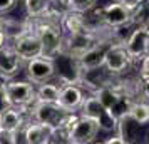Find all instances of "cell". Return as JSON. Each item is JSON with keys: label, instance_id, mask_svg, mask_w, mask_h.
<instances>
[{"label": "cell", "instance_id": "cell-1", "mask_svg": "<svg viewBox=\"0 0 149 144\" xmlns=\"http://www.w3.org/2000/svg\"><path fill=\"white\" fill-rule=\"evenodd\" d=\"M79 111H81V116L94 119L99 124V129L104 131V132H116L119 127V121L109 112V109L94 94L89 97H84V102H82Z\"/></svg>", "mask_w": 149, "mask_h": 144}, {"label": "cell", "instance_id": "cell-2", "mask_svg": "<svg viewBox=\"0 0 149 144\" xmlns=\"http://www.w3.org/2000/svg\"><path fill=\"white\" fill-rule=\"evenodd\" d=\"M3 86H5V92L8 96L10 106H14L17 109H20L22 112L29 114L30 109L34 107V104L37 102L34 82H20V81H12L10 79Z\"/></svg>", "mask_w": 149, "mask_h": 144}, {"label": "cell", "instance_id": "cell-3", "mask_svg": "<svg viewBox=\"0 0 149 144\" xmlns=\"http://www.w3.org/2000/svg\"><path fill=\"white\" fill-rule=\"evenodd\" d=\"M70 112L61 107L57 102H37L34 104V107L30 109L29 116L32 121L35 122H40V124H45L52 129H57L61 127L62 122L65 121V117L69 116Z\"/></svg>", "mask_w": 149, "mask_h": 144}, {"label": "cell", "instance_id": "cell-4", "mask_svg": "<svg viewBox=\"0 0 149 144\" xmlns=\"http://www.w3.org/2000/svg\"><path fill=\"white\" fill-rule=\"evenodd\" d=\"M132 59L127 54V50L121 42H114L111 44L106 52V59H104V67L107 69L112 76H122L124 72H127L131 65H132Z\"/></svg>", "mask_w": 149, "mask_h": 144}, {"label": "cell", "instance_id": "cell-5", "mask_svg": "<svg viewBox=\"0 0 149 144\" xmlns=\"http://www.w3.org/2000/svg\"><path fill=\"white\" fill-rule=\"evenodd\" d=\"M10 45L15 49V52L20 55V59L24 62L29 61V59L44 55L42 42H40V39L37 37V34L32 30V25H30V29H29L25 34L19 35L15 40L10 42Z\"/></svg>", "mask_w": 149, "mask_h": 144}, {"label": "cell", "instance_id": "cell-6", "mask_svg": "<svg viewBox=\"0 0 149 144\" xmlns=\"http://www.w3.org/2000/svg\"><path fill=\"white\" fill-rule=\"evenodd\" d=\"M25 72H27V79L34 84H42L50 81L55 76V64L52 59L47 57H34L25 61Z\"/></svg>", "mask_w": 149, "mask_h": 144}, {"label": "cell", "instance_id": "cell-7", "mask_svg": "<svg viewBox=\"0 0 149 144\" xmlns=\"http://www.w3.org/2000/svg\"><path fill=\"white\" fill-rule=\"evenodd\" d=\"M99 124L94 119L86 116H79L75 119L72 129L69 132V143L70 144H89L99 134Z\"/></svg>", "mask_w": 149, "mask_h": 144}, {"label": "cell", "instance_id": "cell-8", "mask_svg": "<svg viewBox=\"0 0 149 144\" xmlns=\"http://www.w3.org/2000/svg\"><path fill=\"white\" fill-rule=\"evenodd\" d=\"M124 47L132 61H141L146 54H149V32L142 25H137L124 40Z\"/></svg>", "mask_w": 149, "mask_h": 144}, {"label": "cell", "instance_id": "cell-9", "mask_svg": "<svg viewBox=\"0 0 149 144\" xmlns=\"http://www.w3.org/2000/svg\"><path fill=\"white\" fill-rule=\"evenodd\" d=\"M102 20L109 29H124L132 24V15L126 5L114 2L102 8Z\"/></svg>", "mask_w": 149, "mask_h": 144}, {"label": "cell", "instance_id": "cell-10", "mask_svg": "<svg viewBox=\"0 0 149 144\" xmlns=\"http://www.w3.org/2000/svg\"><path fill=\"white\" fill-rule=\"evenodd\" d=\"M22 64H24V61L15 52V49L10 45V42L7 45L0 47V79H3V81L14 79L20 72Z\"/></svg>", "mask_w": 149, "mask_h": 144}, {"label": "cell", "instance_id": "cell-11", "mask_svg": "<svg viewBox=\"0 0 149 144\" xmlns=\"http://www.w3.org/2000/svg\"><path fill=\"white\" fill-rule=\"evenodd\" d=\"M84 90L82 86L75 82H65L61 84V94L57 99V104L64 107L67 112H77L84 102Z\"/></svg>", "mask_w": 149, "mask_h": 144}, {"label": "cell", "instance_id": "cell-12", "mask_svg": "<svg viewBox=\"0 0 149 144\" xmlns=\"http://www.w3.org/2000/svg\"><path fill=\"white\" fill-rule=\"evenodd\" d=\"M22 134H24V141L27 144H49L52 143L54 129L45 126V124L30 121L22 129Z\"/></svg>", "mask_w": 149, "mask_h": 144}, {"label": "cell", "instance_id": "cell-13", "mask_svg": "<svg viewBox=\"0 0 149 144\" xmlns=\"http://www.w3.org/2000/svg\"><path fill=\"white\" fill-rule=\"evenodd\" d=\"M61 27L64 35H79L86 34V32H94L87 27V24L84 20V15L74 10H65L62 14L61 19Z\"/></svg>", "mask_w": 149, "mask_h": 144}, {"label": "cell", "instance_id": "cell-14", "mask_svg": "<svg viewBox=\"0 0 149 144\" xmlns=\"http://www.w3.org/2000/svg\"><path fill=\"white\" fill-rule=\"evenodd\" d=\"M0 124H2V129L19 134V132L25 127V124H27L25 112H22L20 109L10 106L8 109H5L0 114Z\"/></svg>", "mask_w": 149, "mask_h": 144}, {"label": "cell", "instance_id": "cell-15", "mask_svg": "<svg viewBox=\"0 0 149 144\" xmlns=\"http://www.w3.org/2000/svg\"><path fill=\"white\" fill-rule=\"evenodd\" d=\"M30 29V20H15L10 17H0V30L7 37L8 42L15 40L19 35L25 34Z\"/></svg>", "mask_w": 149, "mask_h": 144}, {"label": "cell", "instance_id": "cell-16", "mask_svg": "<svg viewBox=\"0 0 149 144\" xmlns=\"http://www.w3.org/2000/svg\"><path fill=\"white\" fill-rule=\"evenodd\" d=\"M59 94H61V84H49L42 82L39 84V87H35V99L39 102H57L59 99Z\"/></svg>", "mask_w": 149, "mask_h": 144}, {"label": "cell", "instance_id": "cell-17", "mask_svg": "<svg viewBox=\"0 0 149 144\" xmlns=\"http://www.w3.org/2000/svg\"><path fill=\"white\" fill-rule=\"evenodd\" d=\"M127 119L134 121L139 126L149 124V102L148 101H134L129 109Z\"/></svg>", "mask_w": 149, "mask_h": 144}, {"label": "cell", "instance_id": "cell-18", "mask_svg": "<svg viewBox=\"0 0 149 144\" xmlns=\"http://www.w3.org/2000/svg\"><path fill=\"white\" fill-rule=\"evenodd\" d=\"M52 5V0H24V7L29 19H37L47 12Z\"/></svg>", "mask_w": 149, "mask_h": 144}, {"label": "cell", "instance_id": "cell-19", "mask_svg": "<svg viewBox=\"0 0 149 144\" xmlns=\"http://www.w3.org/2000/svg\"><path fill=\"white\" fill-rule=\"evenodd\" d=\"M69 10H74L79 14H84L97 5V0H69Z\"/></svg>", "mask_w": 149, "mask_h": 144}, {"label": "cell", "instance_id": "cell-20", "mask_svg": "<svg viewBox=\"0 0 149 144\" xmlns=\"http://www.w3.org/2000/svg\"><path fill=\"white\" fill-rule=\"evenodd\" d=\"M17 137L19 134L15 132H10V131H5V129H0V144H14L17 143Z\"/></svg>", "mask_w": 149, "mask_h": 144}, {"label": "cell", "instance_id": "cell-21", "mask_svg": "<svg viewBox=\"0 0 149 144\" xmlns=\"http://www.w3.org/2000/svg\"><path fill=\"white\" fill-rule=\"evenodd\" d=\"M136 89L139 90V94L149 102V79H139Z\"/></svg>", "mask_w": 149, "mask_h": 144}, {"label": "cell", "instance_id": "cell-22", "mask_svg": "<svg viewBox=\"0 0 149 144\" xmlns=\"http://www.w3.org/2000/svg\"><path fill=\"white\" fill-rule=\"evenodd\" d=\"M8 107H10V101H8V96L5 92V86L0 84V114L5 109H8Z\"/></svg>", "mask_w": 149, "mask_h": 144}, {"label": "cell", "instance_id": "cell-23", "mask_svg": "<svg viewBox=\"0 0 149 144\" xmlns=\"http://www.w3.org/2000/svg\"><path fill=\"white\" fill-rule=\"evenodd\" d=\"M139 79H149V54L141 59V69H139Z\"/></svg>", "mask_w": 149, "mask_h": 144}, {"label": "cell", "instance_id": "cell-24", "mask_svg": "<svg viewBox=\"0 0 149 144\" xmlns=\"http://www.w3.org/2000/svg\"><path fill=\"white\" fill-rule=\"evenodd\" d=\"M17 3V0H0V14H5L8 10H12Z\"/></svg>", "mask_w": 149, "mask_h": 144}, {"label": "cell", "instance_id": "cell-25", "mask_svg": "<svg viewBox=\"0 0 149 144\" xmlns=\"http://www.w3.org/2000/svg\"><path fill=\"white\" fill-rule=\"evenodd\" d=\"M126 143H129V141H127L124 136H122L121 132H117L116 136L109 137L107 141H106V144H126Z\"/></svg>", "mask_w": 149, "mask_h": 144}, {"label": "cell", "instance_id": "cell-26", "mask_svg": "<svg viewBox=\"0 0 149 144\" xmlns=\"http://www.w3.org/2000/svg\"><path fill=\"white\" fill-rule=\"evenodd\" d=\"M117 2L122 3V5H126L129 10H132V8H136L137 5H141L142 3V0H117Z\"/></svg>", "mask_w": 149, "mask_h": 144}, {"label": "cell", "instance_id": "cell-27", "mask_svg": "<svg viewBox=\"0 0 149 144\" xmlns=\"http://www.w3.org/2000/svg\"><path fill=\"white\" fill-rule=\"evenodd\" d=\"M8 44V40H7V37L3 35V32L0 30V47H3V45H7Z\"/></svg>", "mask_w": 149, "mask_h": 144}, {"label": "cell", "instance_id": "cell-28", "mask_svg": "<svg viewBox=\"0 0 149 144\" xmlns=\"http://www.w3.org/2000/svg\"><path fill=\"white\" fill-rule=\"evenodd\" d=\"M142 27H144V29H146V30L149 32V17H148V19H146L144 22H142Z\"/></svg>", "mask_w": 149, "mask_h": 144}, {"label": "cell", "instance_id": "cell-29", "mask_svg": "<svg viewBox=\"0 0 149 144\" xmlns=\"http://www.w3.org/2000/svg\"><path fill=\"white\" fill-rule=\"evenodd\" d=\"M148 143H149V136H148Z\"/></svg>", "mask_w": 149, "mask_h": 144}, {"label": "cell", "instance_id": "cell-30", "mask_svg": "<svg viewBox=\"0 0 149 144\" xmlns=\"http://www.w3.org/2000/svg\"><path fill=\"white\" fill-rule=\"evenodd\" d=\"M0 129H2V124H0Z\"/></svg>", "mask_w": 149, "mask_h": 144}, {"label": "cell", "instance_id": "cell-31", "mask_svg": "<svg viewBox=\"0 0 149 144\" xmlns=\"http://www.w3.org/2000/svg\"><path fill=\"white\" fill-rule=\"evenodd\" d=\"M17 2H19V0H17Z\"/></svg>", "mask_w": 149, "mask_h": 144}]
</instances>
